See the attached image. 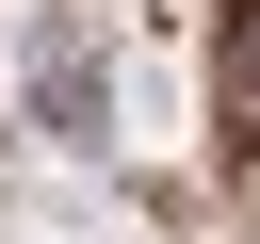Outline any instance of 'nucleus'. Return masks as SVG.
Listing matches in <instances>:
<instances>
[{
  "instance_id": "obj_1",
  "label": "nucleus",
  "mask_w": 260,
  "mask_h": 244,
  "mask_svg": "<svg viewBox=\"0 0 260 244\" xmlns=\"http://www.w3.org/2000/svg\"><path fill=\"white\" fill-rule=\"evenodd\" d=\"M16 114H32L49 146H114V65H98V16H81V0L32 16V81H16Z\"/></svg>"
}]
</instances>
